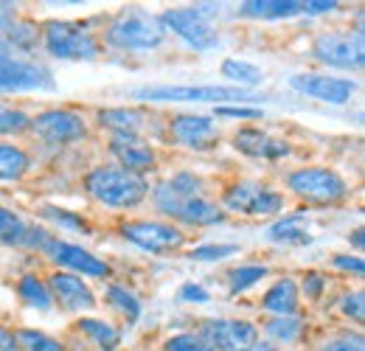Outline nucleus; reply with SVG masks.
Instances as JSON below:
<instances>
[{
	"instance_id": "nucleus-46",
	"label": "nucleus",
	"mask_w": 365,
	"mask_h": 351,
	"mask_svg": "<svg viewBox=\"0 0 365 351\" xmlns=\"http://www.w3.org/2000/svg\"><path fill=\"white\" fill-rule=\"evenodd\" d=\"M245 351H278V349H275L273 343H267V340H256L253 346H247Z\"/></svg>"
},
{
	"instance_id": "nucleus-21",
	"label": "nucleus",
	"mask_w": 365,
	"mask_h": 351,
	"mask_svg": "<svg viewBox=\"0 0 365 351\" xmlns=\"http://www.w3.org/2000/svg\"><path fill=\"white\" fill-rule=\"evenodd\" d=\"M298 304H301V290H298L295 278H289V275L278 278L262 298V309L273 312V315H295Z\"/></svg>"
},
{
	"instance_id": "nucleus-45",
	"label": "nucleus",
	"mask_w": 365,
	"mask_h": 351,
	"mask_svg": "<svg viewBox=\"0 0 365 351\" xmlns=\"http://www.w3.org/2000/svg\"><path fill=\"white\" fill-rule=\"evenodd\" d=\"M0 351H20L17 346V335L6 326H0Z\"/></svg>"
},
{
	"instance_id": "nucleus-25",
	"label": "nucleus",
	"mask_w": 365,
	"mask_h": 351,
	"mask_svg": "<svg viewBox=\"0 0 365 351\" xmlns=\"http://www.w3.org/2000/svg\"><path fill=\"white\" fill-rule=\"evenodd\" d=\"M76 332H82L101 351H115L118 343H121V332L113 323L101 320V317H79L76 320Z\"/></svg>"
},
{
	"instance_id": "nucleus-10",
	"label": "nucleus",
	"mask_w": 365,
	"mask_h": 351,
	"mask_svg": "<svg viewBox=\"0 0 365 351\" xmlns=\"http://www.w3.org/2000/svg\"><path fill=\"white\" fill-rule=\"evenodd\" d=\"M133 96L140 101H214L217 107L228 104V101H245V98H256L250 93L239 88H217V85H205V88H182V85H152V88H135Z\"/></svg>"
},
{
	"instance_id": "nucleus-22",
	"label": "nucleus",
	"mask_w": 365,
	"mask_h": 351,
	"mask_svg": "<svg viewBox=\"0 0 365 351\" xmlns=\"http://www.w3.org/2000/svg\"><path fill=\"white\" fill-rule=\"evenodd\" d=\"M239 11L256 20H289L304 14V3L301 0H247L242 3Z\"/></svg>"
},
{
	"instance_id": "nucleus-39",
	"label": "nucleus",
	"mask_w": 365,
	"mask_h": 351,
	"mask_svg": "<svg viewBox=\"0 0 365 351\" xmlns=\"http://www.w3.org/2000/svg\"><path fill=\"white\" fill-rule=\"evenodd\" d=\"M320 351H365V346L360 335H337V337H329Z\"/></svg>"
},
{
	"instance_id": "nucleus-37",
	"label": "nucleus",
	"mask_w": 365,
	"mask_h": 351,
	"mask_svg": "<svg viewBox=\"0 0 365 351\" xmlns=\"http://www.w3.org/2000/svg\"><path fill=\"white\" fill-rule=\"evenodd\" d=\"M163 351H211V349L205 346V340L197 332H180V335H172L166 340Z\"/></svg>"
},
{
	"instance_id": "nucleus-35",
	"label": "nucleus",
	"mask_w": 365,
	"mask_h": 351,
	"mask_svg": "<svg viewBox=\"0 0 365 351\" xmlns=\"http://www.w3.org/2000/svg\"><path fill=\"white\" fill-rule=\"evenodd\" d=\"M31 130V118L9 104H0V135H20V132Z\"/></svg>"
},
{
	"instance_id": "nucleus-4",
	"label": "nucleus",
	"mask_w": 365,
	"mask_h": 351,
	"mask_svg": "<svg viewBox=\"0 0 365 351\" xmlns=\"http://www.w3.org/2000/svg\"><path fill=\"white\" fill-rule=\"evenodd\" d=\"M29 245L40 248L51 262H56L59 267H65V273H73V275H85V278H110L113 270L104 259H98L96 253L85 250L82 245H73V242H65V239H56L46 230H34L29 233Z\"/></svg>"
},
{
	"instance_id": "nucleus-24",
	"label": "nucleus",
	"mask_w": 365,
	"mask_h": 351,
	"mask_svg": "<svg viewBox=\"0 0 365 351\" xmlns=\"http://www.w3.org/2000/svg\"><path fill=\"white\" fill-rule=\"evenodd\" d=\"M175 220L182 222V225H194V228H208V225H220L225 220V211L208 197H194V200L182 203V208L178 211Z\"/></svg>"
},
{
	"instance_id": "nucleus-28",
	"label": "nucleus",
	"mask_w": 365,
	"mask_h": 351,
	"mask_svg": "<svg viewBox=\"0 0 365 351\" xmlns=\"http://www.w3.org/2000/svg\"><path fill=\"white\" fill-rule=\"evenodd\" d=\"M31 158L14 143H0V180H20L29 172Z\"/></svg>"
},
{
	"instance_id": "nucleus-2",
	"label": "nucleus",
	"mask_w": 365,
	"mask_h": 351,
	"mask_svg": "<svg viewBox=\"0 0 365 351\" xmlns=\"http://www.w3.org/2000/svg\"><path fill=\"white\" fill-rule=\"evenodd\" d=\"M217 14H220V3H197V6L163 11L160 23L166 31H175L194 51H211L220 45V31L214 29Z\"/></svg>"
},
{
	"instance_id": "nucleus-41",
	"label": "nucleus",
	"mask_w": 365,
	"mask_h": 351,
	"mask_svg": "<svg viewBox=\"0 0 365 351\" xmlns=\"http://www.w3.org/2000/svg\"><path fill=\"white\" fill-rule=\"evenodd\" d=\"M178 298H180V301H185V304H208V301H211L208 290H205L202 284H194V281L182 284L180 290H178Z\"/></svg>"
},
{
	"instance_id": "nucleus-18",
	"label": "nucleus",
	"mask_w": 365,
	"mask_h": 351,
	"mask_svg": "<svg viewBox=\"0 0 365 351\" xmlns=\"http://www.w3.org/2000/svg\"><path fill=\"white\" fill-rule=\"evenodd\" d=\"M110 152L118 161V166L133 175L143 177V172H152L158 166V152L140 135H113Z\"/></svg>"
},
{
	"instance_id": "nucleus-14",
	"label": "nucleus",
	"mask_w": 365,
	"mask_h": 351,
	"mask_svg": "<svg viewBox=\"0 0 365 351\" xmlns=\"http://www.w3.org/2000/svg\"><path fill=\"white\" fill-rule=\"evenodd\" d=\"M194 197H205V183L202 177L194 172H178L175 177L158 183L152 188V203L163 217H178V211L182 208V203L194 200Z\"/></svg>"
},
{
	"instance_id": "nucleus-27",
	"label": "nucleus",
	"mask_w": 365,
	"mask_h": 351,
	"mask_svg": "<svg viewBox=\"0 0 365 351\" xmlns=\"http://www.w3.org/2000/svg\"><path fill=\"white\" fill-rule=\"evenodd\" d=\"M222 76L233 82V85H239L242 88H256V85H262L264 82V73H262V68H256L253 62H247V59H225L222 62Z\"/></svg>"
},
{
	"instance_id": "nucleus-30",
	"label": "nucleus",
	"mask_w": 365,
	"mask_h": 351,
	"mask_svg": "<svg viewBox=\"0 0 365 351\" xmlns=\"http://www.w3.org/2000/svg\"><path fill=\"white\" fill-rule=\"evenodd\" d=\"M267 264H239L228 273V292L230 295H242L250 287H256L264 275H267Z\"/></svg>"
},
{
	"instance_id": "nucleus-38",
	"label": "nucleus",
	"mask_w": 365,
	"mask_h": 351,
	"mask_svg": "<svg viewBox=\"0 0 365 351\" xmlns=\"http://www.w3.org/2000/svg\"><path fill=\"white\" fill-rule=\"evenodd\" d=\"M340 312H343V317H349V320H354V323H363L365 320L363 292H346V295L340 298Z\"/></svg>"
},
{
	"instance_id": "nucleus-7",
	"label": "nucleus",
	"mask_w": 365,
	"mask_h": 351,
	"mask_svg": "<svg viewBox=\"0 0 365 351\" xmlns=\"http://www.w3.org/2000/svg\"><path fill=\"white\" fill-rule=\"evenodd\" d=\"M220 208L245 217H275L284 211V194L259 180H236L225 188Z\"/></svg>"
},
{
	"instance_id": "nucleus-16",
	"label": "nucleus",
	"mask_w": 365,
	"mask_h": 351,
	"mask_svg": "<svg viewBox=\"0 0 365 351\" xmlns=\"http://www.w3.org/2000/svg\"><path fill=\"white\" fill-rule=\"evenodd\" d=\"M169 135V143L175 146H185V149H208L217 143L220 130L214 124L211 116H191V113H182L175 116L166 127Z\"/></svg>"
},
{
	"instance_id": "nucleus-1",
	"label": "nucleus",
	"mask_w": 365,
	"mask_h": 351,
	"mask_svg": "<svg viewBox=\"0 0 365 351\" xmlns=\"http://www.w3.org/2000/svg\"><path fill=\"white\" fill-rule=\"evenodd\" d=\"M85 191L104 208L127 211L149 197V183L121 166H96L85 175Z\"/></svg>"
},
{
	"instance_id": "nucleus-12",
	"label": "nucleus",
	"mask_w": 365,
	"mask_h": 351,
	"mask_svg": "<svg viewBox=\"0 0 365 351\" xmlns=\"http://www.w3.org/2000/svg\"><path fill=\"white\" fill-rule=\"evenodd\" d=\"M31 132L53 146H68L88 138V121L71 110H46L31 118Z\"/></svg>"
},
{
	"instance_id": "nucleus-36",
	"label": "nucleus",
	"mask_w": 365,
	"mask_h": 351,
	"mask_svg": "<svg viewBox=\"0 0 365 351\" xmlns=\"http://www.w3.org/2000/svg\"><path fill=\"white\" fill-rule=\"evenodd\" d=\"M233 253H239V245H200L188 256L194 262H225Z\"/></svg>"
},
{
	"instance_id": "nucleus-40",
	"label": "nucleus",
	"mask_w": 365,
	"mask_h": 351,
	"mask_svg": "<svg viewBox=\"0 0 365 351\" xmlns=\"http://www.w3.org/2000/svg\"><path fill=\"white\" fill-rule=\"evenodd\" d=\"M326 275L318 273V270H312V273H307L304 275V295L309 298V301H320L323 298V292H326Z\"/></svg>"
},
{
	"instance_id": "nucleus-34",
	"label": "nucleus",
	"mask_w": 365,
	"mask_h": 351,
	"mask_svg": "<svg viewBox=\"0 0 365 351\" xmlns=\"http://www.w3.org/2000/svg\"><path fill=\"white\" fill-rule=\"evenodd\" d=\"M43 214L53 222L59 230H73V233H91V225L82 220L79 214L73 211H65V208H53V205H43Z\"/></svg>"
},
{
	"instance_id": "nucleus-47",
	"label": "nucleus",
	"mask_w": 365,
	"mask_h": 351,
	"mask_svg": "<svg viewBox=\"0 0 365 351\" xmlns=\"http://www.w3.org/2000/svg\"><path fill=\"white\" fill-rule=\"evenodd\" d=\"M349 239L354 242V248H357V250H363V245H365V233H363V228H357V230H354V236H349Z\"/></svg>"
},
{
	"instance_id": "nucleus-29",
	"label": "nucleus",
	"mask_w": 365,
	"mask_h": 351,
	"mask_svg": "<svg viewBox=\"0 0 365 351\" xmlns=\"http://www.w3.org/2000/svg\"><path fill=\"white\" fill-rule=\"evenodd\" d=\"M29 233H31V228L26 225L20 214L0 205V245L23 248V245H29Z\"/></svg>"
},
{
	"instance_id": "nucleus-3",
	"label": "nucleus",
	"mask_w": 365,
	"mask_h": 351,
	"mask_svg": "<svg viewBox=\"0 0 365 351\" xmlns=\"http://www.w3.org/2000/svg\"><path fill=\"white\" fill-rule=\"evenodd\" d=\"M104 43L118 51H155L166 43V29L160 17L130 9L110 23V29L104 31Z\"/></svg>"
},
{
	"instance_id": "nucleus-13",
	"label": "nucleus",
	"mask_w": 365,
	"mask_h": 351,
	"mask_svg": "<svg viewBox=\"0 0 365 351\" xmlns=\"http://www.w3.org/2000/svg\"><path fill=\"white\" fill-rule=\"evenodd\" d=\"M197 335L205 340V346L211 351H245L259 340V326L250 320L220 317V320L202 323V329Z\"/></svg>"
},
{
	"instance_id": "nucleus-44",
	"label": "nucleus",
	"mask_w": 365,
	"mask_h": 351,
	"mask_svg": "<svg viewBox=\"0 0 365 351\" xmlns=\"http://www.w3.org/2000/svg\"><path fill=\"white\" fill-rule=\"evenodd\" d=\"M337 6H340L337 0H307L304 3V14H329Z\"/></svg>"
},
{
	"instance_id": "nucleus-6",
	"label": "nucleus",
	"mask_w": 365,
	"mask_h": 351,
	"mask_svg": "<svg viewBox=\"0 0 365 351\" xmlns=\"http://www.w3.org/2000/svg\"><path fill=\"white\" fill-rule=\"evenodd\" d=\"M43 43L46 51L56 59H96L101 45L85 23L73 20H48L43 26Z\"/></svg>"
},
{
	"instance_id": "nucleus-9",
	"label": "nucleus",
	"mask_w": 365,
	"mask_h": 351,
	"mask_svg": "<svg viewBox=\"0 0 365 351\" xmlns=\"http://www.w3.org/2000/svg\"><path fill=\"white\" fill-rule=\"evenodd\" d=\"M121 236L127 242H133L135 248L163 256V253H175L185 245V233L172 222H155V220H133L121 225Z\"/></svg>"
},
{
	"instance_id": "nucleus-15",
	"label": "nucleus",
	"mask_w": 365,
	"mask_h": 351,
	"mask_svg": "<svg viewBox=\"0 0 365 351\" xmlns=\"http://www.w3.org/2000/svg\"><path fill=\"white\" fill-rule=\"evenodd\" d=\"M289 88L298 90L301 96L326 101V104H346L357 93V82L329 76V73H295L289 76Z\"/></svg>"
},
{
	"instance_id": "nucleus-33",
	"label": "nucleus",
	"mask_w": 365,
	"mask_h": 351,
	"mask_svg": "<svg viewBox=\"0 0 365 351\" xmlns=\"http://www.w3.org/2000/svg\"><path fill=\"white\" fill-rule=\"evenodd\" d=\"M14 335H17L20 351H65V346L56 337H51L46 332H37V329H20Z\"/></svg>"
},
{
	"instance_id": "nucleus-11",
	"label": "nucleus",
	"mask_w": 365,
	"mask_h": 351,
	"mask_svg": "<svg viewBox=\"0 0 365 351\" xmlns=\"http://www.w3.org/2000/svg\"><path fill=\"white\" fill-rule=\"evenodd\" d=\"M31 90H53L51 71L17 54H0V93H31Z\"/></svg>"
},
{
	"instance_id": "nucleus-17",
	"label": "nucleus",
	"mask_w": 365,
	"mask_h": 351,
	"mask_svg": "<svg viewBox=\"0 0 365 351\" xmlns=\"http://www.w3.org/2000/svg\"><path fill=\"white\" fill-rule=\"evenodd\" d=\"M46 284L51 290V298L68 312H88V309L96 307V295H93V290L82 275L56 270V273L48 275Z\"/></svg>"
},
{
	"instance_id": "nucleus-20",
	"label": "nucleus",
	"mask_w": 365,
	"mask_h": 351,
	"mask_svg": "<svg viewBox=\"0 0 365 351\" xmlns=\"http://www.w3.org/2000/svg\"><path fill=\"white\" fill-rule=\"evenodd\" d=\"M267 239L278 242V245H309L312 236H309V217H307V211L284 214L281 220L267 228Z\"/></svg>"
},
{
	"instance_id": "nucleus-32",
	"label": "nucleus",
	"mask_w": 365,
	"mask_h": 351,
	"mask_svg": "<svg viewBox=\"0 0 365 351\" xmlns=\"http://www.w3.org/2000/svg\"><path fill=\"white\" fill-rule=\"evenodd\" d=\"M107 301H110V307H115L127 317V323H135L140 317V298L133 290H127L124 284H110L107 287Z\"/></svg>"
},
{
	"instance_id": "nucleus-19",
	"label": "nucleus",
	"mask_w": 365,
	"mask_h": 351,
	"mask_svg": "<svg viewBox=\"0 0 365 351\" xmlns=\"http://www.w3.org/2000/svg\"><path fill=\"white\" fill-rule=\"evenodd\" d=\"M233 149L247 158H264V161H278L289 155V146L284 141H275L259 127H242L233 135Z\"/></svg>"
},
{
	"instance_id": "nucleus-26",
	"label": "nucleus",
	"mask_w": 365,
	"mask_h": 351,
	"mask_svg": "<svg viewBox=\"0 0 365 351\" xmlns=\"http://www.w3.org/2000/svg\"><path fill=\"white\" fill-rule=\"evenodd\" d=\"M17 292H20V298H23L26 307L40 309V312H48V309L53 307V298H51L48 284L40 275H34V273H26V275L17 281Z\"/></svg>"
},
{
	"instance_id": "nucleus-8",
	"label": "nucleus",
	"mask_w": 365,
	"mask_h": 351,
	"mask_svg": "<svg viewBox=\"0 0 365 351\" xmlns=\"http://www.w3.org/2000/svg\"><path fill=\"white\" fill-rule=\"evenodd\" d=\"M312 56L340 71H360L365 62L363 51V31L357 29L354 34L349 31H323L312 43Z\"/></svg>"
},
{
	"instance_id": "nucleus-31",
	"label": "nucleus",
	"mask_w": 365,
	"mask_h": 351,
	"mask_svg": "<svg viewBox=\"0 0 365 351\" xmlns=\"http://www.w3.org/2000/svg\"><path fill=\"white\" fill-rule=\"evenodd\" d=\"M264 332L275 343H295L304 335V320L298 315H275L273 320H267Z\"/></svg>"
},
{
	"instance_id": "nucleus-5",
	"label": "nucleus",
	"mask_w": 365,
	"mask_h": 351,
	"mask_svg": "<svg viewBox=\"0 0 365 351\" xmlns=\"http://www.w3.org/2000/svg\"><path fill=\"white\" fill-rule=\"evenodd\" d=\"M289 191L307 205H337L349 197V183L326 166H304L287 177Z\"/></svg>"
},
{
	"instance_id": "nucleus-43",
	"label": "nucleus",
	"mask_w": 365,
	"mask_h": 351,
	"mask_svg": "<svg viewBox=\"0 0 365 351\" xmlns=\"http://www.w3.org/2000/svg\"><path fill=\"white\" fill-rule=\"evenodd\" d=\"M217 116H222V118H262L259 110H253V107H233V104L217 107Z\"/></svg>"
},
{
	"instance_id": "nucleus-23",
	"label": "nucleus",
	"mask_w": 365,
	"mask_h": 351,
	"mask_svg": "<svg viewBox=\"0 0 365 351\" xmlns=\"http://www.w3.org/2000/svg\"><path fill=\"white\" fill-rule=\"evenodd\" d=\"M98 124L113 135H140V130L146 127V116L133 107H107L98 110Z\"/></svg>"
},
{
	"instance_id": "nucleus-42",
	"label": "nucleus",
	"mask_w": 365,
	"mask_h": 351,
	"mask_svg": "<svg viewBox=\"0 0 365 351\" xmlns=\"http://www.w3.org/2000/svg\"><path fill=\"white\" fill-rule=\"evenodd\" d=\"M331 267H334V270H343V273H354V275H363L365 273L363 256H351V253L334 256V259H331Z\"/></svg>"
}]
</instances>
